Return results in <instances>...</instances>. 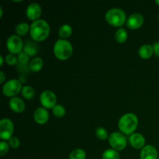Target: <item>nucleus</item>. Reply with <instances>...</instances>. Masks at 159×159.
I'll list each match as a JSON object with an SVG mask.
<instances>
[{
    "label": "nucleus",
    "mask_w": 159,
    "mask_h": 159,
    "mask_svg": "<svg viewBox=\"0 0 159 159\" xmlns=\"http://www.w3.org/2000/svg\"><path fill=\"white\" fill-rule=\"evenodd\" d=\"M51 27L44 20H38L31 23L30 34L35 42H41L46 40L50 35Z\"/></svg>",
    "instance_id": "obj_1"
},
{
    "label": "nucleus",
    "mask_w": 159,
    "mask_h": 159,
    "mask_svg": "<svg viewBox=\"0 0 159 159\" xmlns=\"http://www.w3.org/2000/svg\"><path fill=\"white\" fill-rule=\"evenodd\" d=\"M138 126V118L134 113H127L123 115L118 121V128L124 134L134 133Z\"/></svg>",
    "instance_id": "obj_2"
},
{
    "label": "nucleus",
    "mask_w": 159,
    "mask_h": 159,
    "mask_svg": "<svg viewBox=\"0 0 159 159\" xmlns=\"http://www.w3.org/2000/svg\"><path fill=\"white\" fill-rule=\"evenodd\" d=\"M53 52H54V56L58 60L66 61L72 55L73 47L71 42L68 41V40L58 39L54 43Z\"/></svg>",
    "instance_id": "obj_3"
},
{
    "label": "nucleus",
    "mask_w": 159,
    "mask_h": 159,
    "mask_svg": "<svg viewBox=\"0 0 159 159\" xmlns=\"http://www.w3.org/2000/svg\"><path fill=\"white\" fill-rule=\"evenodd\" d=\"M127 15L123 9L112 8L105 14V20L110 26L120 27L127 22Z\"/></svg>",
    "instance_id": "obj_4"
},
{
    "label": "nucleus",
    "mask_w": 159,
    "mask_h": 159,
    "mask_svg": "<svg viewBox=\"0 0 159 159\" xmlns=\"http://www.w3.org/2000/svg\"><path fill=\"white\" fill-rule=\"evenodd\" d=\"M108 141L112 148L117 152L123 151L127 147V138L121 132H113L112 134H110L109 135Z\"/></svg>",
    "instance_id": "obj_5"
},
{
    "label": "nucleus",
    "mask_w": 159,
    "mask_h": 159,
    "mask_svg": "<svg viewBox=\"0 0 159 159\" xmlns=\"http://www.w3.org/2000/svg\"><path fill=\"white\" fill-rule=\"evenodd\" d=\"M23 89L21 82L19 79H10L4 83L2 86V93L7 97H16Z\"/></svg>",
    "instance_id": "obj_6"
},
{
    "label": "nucleus",
    "mask_w": 159,
    "mask_h": 159,
    "mask_svg": "<svg viewBox=\"0 0 159 159\" xmlns=\"http://www.w3.org/2000/svg\"><path fill=\"white\" fill-rule=\"evenodd\" d=\"M14 131L13 122L9 118H3L0 120V138L2 141H9Z\"/></svg>",
    "instance_id": "obj_7"
},
{
    "label": "nucleus",
    "mask_w": 159,
    "mask_h": 159,
    "mask_svg": "<svg viewBox=\"0 0 159 159\" xmlns=\"http://www.w3.org/2000/svg\"><path fill=\"white\" fill-rule=\"evenodd\" d=\"M23 40L18 35H11L6 41V48L10 54H19L23 51Z\"/></svg>",
    "instance_id": "obj_8"
},
{
    "label": "nucleus",
    "mask_w": 159,
    "mask_h": 159,
    "mask_svg": "<svg viewBox=\"0 0 159 159\" xmlns=\"http://www.w3.org/2000/svg\"><path fill=\"white\" fill-rule=\"evenodd\" d=\"M40 102L43 108L53 109L57 105V96L54 92L44 90L40 96Z\"/></svg>",
    "instance_id": "obj_9"
},
{
    "label": "nucleus",
    "mask_w": 159,
    "mask_h": 159,
    "mask_svg": "<svg viewBox=\"0 0 159 159\" xmlns=\"http://www.w3.org/2000/svg\"><path fill=\"white\" fill-rule=\"evenodd\" d=\"M26 14L27 18L31 21L34 22L40 20L42 14V8L38 3L32 2L28 5L26 9Z\"/></svg>",
    "instance_id": "obj_10"
},
{
    "label": "nucleus",
    "mask_w": 159,
    "mask_h": 159,
    "mask_svg": "<svg viewBox=\"0 0 159 159\" xmlns=\"http://www.w3.org/2000/svg\"><path fill=\"white\" fill-rule=\"evenodd\" d=\"M144 18L142 14L135 12V13L131 14L129 16L128 18L127 19L126 24L127 26L130 30H137L139 29L144 24Z\"/></svg>",
    "instance_id": "obj_11"
},
{
    "label": "nucleus",
    "mask_w": 159,
    "mask_h": 159,
    "mask_svg": "<svg viewBox=\"0 0 159 159\" xmlns=\"http://www.w3.org/2000/svg\"><path fill=\"white\" fill-rule=\"evenodd\" d=\"M34 119L37 124L43 125L47 124L49 120V113L47 109L43 107H39L34 112Z\"/></svg>",
    "instance_id": "obj_12"
},
{
    "label": "nucleus",
    "mask_w": 159,
    "mask_h": 159,
    "mask_svg": "<svg viewBox=\"0 0 159 159\" xmlns=\"http://www.w3.org/2000/svg\"><path fill=\"white\" fill-rule=\"evenodd\" d=\"M9 106L11 110L16 113H22L23 112H24L25 109H26L24 101L21 98L17 97V96L12 97L9 99Z\"/></svg>",
    "instance_id": "obj_13"
},
{
    "label": "nucleus",
    "mask_w": 159,
    "mask_h": 159,
    "mask_svg": "<svg viewBox=\"0 0 159 159\" xmlns=\"http://www.w3.org/2000/svg\"><path fill=\"white\" fill-rule=\"evenodd\" d=\"M158 153L156 148L153 145H145L141 151L140 158L141 159H158Z\"/></svg>",
    "instance_id": "obj_14"
},
{
    "label": "nucleus",
    "mask_w": 159,
    "mask_h": 159,
    "mask_svg": "<svg viewBox=\"0 0 159 159\" xmlns=\"http://www.w3.org/2000/svg\"><path fill=\"white\" fill-rule=\"evenodd\" d=\"M129 143L134 149H142L145 144V138L141 134L134 133L129 138Z\"/></svg>",
    "instance_id": "obj_15"
},
{
    "label": "nucleus",
    "mask_w": 159,
    "mask_h": 159,
    "mask_svg": "<svg viewBox=\"0 0 159 159\" xmlns=\"http://www.w3.org/2000/svg\"><path fill=\"white\" fill-rule=\"evenodd\" d=\"M30 57H34L38 52V45L35 41H27L23 47V51Z\"/></svg>",
    "instance_id": "obj_16"
},
{
    "label": "nucleus",
    "mask_w": 159,
    "mask_h": 159,
    "mask_svg": "<svg viewBox=\"0 0 159 159\" xmlns=\"http://www.w3.org/2000/svg\"><path fill=\"white\" fill-rule=\"evenodd\" d=\"M154 49L153 46L150 44H144L140 47L138 50V54L142 59H148L153 55Z\"/></svg>",
    "instance_id": "obj_17"
},
{
    "label": "nucleus",
    "mask_w": 159,
    "mask_h": 159,
    "mask_svg": "<svg viewBox=\"0 0 159 159\" xmlns=\"http://www.w3.org/2000/svg\"><path fill=\"white\" fill-rule=\"evenodd\" d=\"M43 61L41 57H35L30 61V70L33 72H39L43 68Z\"/></svg>",
    "instance_id": "obj_18"
},
{
    "label": "nucleus",
    "mask_w": 159,
    "mask_h": 159,
    "mask_svg": "<svg viewBox=\"0 0 159 159\" xmlns=\"http://www.w3.org/2000/svg\"><path fill=\"white\" fill-rule=\"evenodd\" d=\"M72 27L69 24H63L58 30V35L61 39L67 40L72 34Z\"/></svg>",
    "instance_id": "obj_19"
},
{
    "label": "nucleus",
    "mask_w": 159,
    "mask_h": 159,
    "mask_svg": "<svg viewBox=\"0 0 159 159\" xmlns=\"http://www.w3.org/2000/svg\"><path fill=\"white\" fill-rule=\"evenodd\" d=\"M114 37L117 43H124L127 41L128 34H127V31L124 28L121 27L116 31L114 34Z\"/></svg>",
    "instance_id": "obj_20"
},
{
    "label": "nucleus",
    "mask_w": 159,
    "mask_h": 159,
    "mask_svg": "<svg viewBox=\"0 0 159 159\" xmlns=\"http://www.w3.org/2000/svg\"><path fill=\"white\" fill-rule=\"evenodd\" d=\"M30 26L27 23H20L16 25L15 30L16 35H18L19 37H23L27 34L28 32H30Z\"/></svg>",
    "instance_id": "obj_21"
},
{
    "label": "nucleus",
    "mask_w": 159,
    "mask_h": 159,
    "mask_svg": "<svg viewBox=\"0 0 159 159\" xmlns=\"http://www.w3.org/2000/svg\"><path fill=\"white\" fill-rule=\"evenodd\" d=\"M21 94L24 99H31L35 96V90L30 85H26L23 86V89L21 90Z\"/></svg>",
    "instance_id": "obj_22"
},
{
    "label": "nucleus",
    "mask_w": 159,
    "mask_h": 159,
    "mask_svg": "<svg viewBox=\"0 0 159 159\" xmlns=\"http://www.w3.org/2000/svg\"><path fill=\"white\" fill-rule=\"evenodd\" d=\"M102 159H120V156L117 151L113 148L104 151L102 155Z\"/></svg>",
    "instance_id": "obj_23"
},
{
    "label": "nucleus",
    "mask_w": 159,
    "mask_h": 159,
    "mask_svg": "<svg viewBox=\"0 0 159 159\" xmlns=\"http://www.w3.org/2000/svg\"><path fill=\"white\" fill-rule=\"evenodd\" d=\"M86 152L82 148L74 149L69 155V159H85Z\"/></svg>",
    "instance_id": "obj_24"
},
{
    "label": "nucleus",
    "mask_w": 159,
    "mask_h": 159,
    "mask_svg": "<svg viewBox=\"0 0 159 159\" xmlns=\"http://www.w3.org/2000/svg\"><path fill=\"white\" fill-rule=\"evenodd\" d=\"M65 113H66L65 108L61 104H57L52 109V113L57 118H62L65 115Z\"/></svg>",
    "instance_id": "obj_25"
},
{
    "label": "nucleus",
    "mask_w": 159,
    "mask_h": 159,
    "mask_svg": "<svg viewBox=\"0 0 159 159\" xmlns=\"http://www.w3.org/2000/svg\"><path fill=\"white\" fill-rule=\"evenodd\" d=\"M96 136L98 139L101 140V141H105V140L109 138V134L107 133V130L104 127H102L96 128Z\"/></svg>",
    "instance_id": "obj_26"
},
{
    "label": "nucleus",
    "mask_w": 159,
    "mask_h": 159,
    "mask_svg": "<svg viewBox=\"0 0 159 159\" xmlns=\"http://www.w3.org/2000/svg\"><path fill=\"white\" fill-rule=\"evenodd\" d=\"M5 60H6V63L7 65L12 66V65H17L18 64V58H17V56H16L15 54H6V57H5Z\"/></svg>",
    "instance_id": "obj_27"
},
{
    "label": "nucleus",
    "mask_w": 159,
    "mask_h": 159,
    "mask_svg": "<svg viewBox=\"0 0 159 159\" xmlns=\"http://www.w3.org/2000/svg\"><path fill=\"white\" fill-rule=\"evenodd\" d=\"M18 58V64L20 65H29L30 63V56L26 54L24 51H22L21 53L17 55Z\"/></svg>",
    "instance_id": "obj_28"
},
{
    "label": "nucleus",
    "mask_w": 159,
    "mask_h": 159,
    "mask_svg": "<svg viewBox=\"0 0 159 159\" xmlns=\"http://www.w3.org/2000/svg\"><path fill=\"white\" fill-rule=\"evenodd\" d=\"M9 143L6 142V141H1L0 142V155L4 156L5 155L8 153L9 150Z\"/></svg>",
    "instance_id": "obj_29"
},
{
    "label": "nucleus",
    "mask_w": 159,
    "mask_h": 159,
    "mask_svg": "<svg viewBox=\"0 0 159 159\" xmlns=\"http://www.w3.org/2000/svg\"><path fill=\"white\" fill-rule=\"evenodd\" d=\"M8 143H9V146L14 149L18 148L20 145V141L19 140L18 138H16V137L12 136V138L9 140V142Z\"/></svg>",
    "instance_id": "obj_30"
},
{
    "label": "nucleus",
    "mask_w": 159,
    "mask_h": 159,
    "mask_svg": "<svg viewBox=\"0 0 159 159\" xmlns=\"http://www.w3.org/2000/svg\"><path fill=\"white\" fill-rule=\"evenodd\" d=\"M17 69L20 72L23 73V74L28 73V71H30L29 68V65H20V64H17Z\"/></svg>",
    "instance_id": "obj_31"
},
{
    "label": "nucleus",
    "mask_w": 159,
    "mask_h": 159,
    "mask_svg": "<svg viewBox=\"0 0 159 159\" xmlns=\"http://www.w3.org/2000/svg\"><path fill=\"white\" fill-rule=\"evenodd\" d=\"M153 49H154V53H155V54L159 57V41L155 42V43H154Z\"/></svg>",
    "instance_id": "obj_32"
},
{
    "label": "nucleus",
    "mask_w": 159,
    "mask_h": 159,
    "mask_svg": "<svg viewBox=\"0 0 159 159\" xmlns=\"http://www.w3.org/2000/svg\"><path fill=\"white\" fill-rule=\"evenodd\" d=\"M6 81V75L2 71H0V84H3Z\"/></svg>",
    "instance_id": "obj_33"
},
{
    "label": "nucleus",
    "mask_w": 159,
    "mask_h": 159,
    "mask_svg": "<svg viewBox=\"0 0 159 159\" xmlns=\"http://www.w3.org/2000/svg\"><path fill=\"white\" fill-rule=\"evenodd\" d=\"M19 81H20L21 83H23V82H26V75L25 74H22L20 76L19 78Z\"/></svg>",
    "instance_id": "obj_34"
},
{
    "label": "nucleus",
    "mask_w": 159,
    "mask_h": 159,
    "mask_svg": "<svg viewBox=\"0 0 159 159\" xmlns=\"http://www.w3.org/2000/svg\"><path fill=\"white\" fill-rule=\"evenodd\" d=\"M6 62V60H5V57H3V55H0V66L2 67L4 63Z\"/></svg>",
    "instance_id": "obj_35"
},
{
    "label": "nucleus",
    "mask_w": 159,
    "mask_h": 159,
    "mask_svg": "<svg viewBox=\"0 0 159 159\" xmlns=\"http://www.w3.org/2000/svg\"><path fill=\"white\" fill-rule=\"evenodd\" d=\"M2 15H3V9H2V6H0V18H2Z\"/></svg>",
    "instance_id": "obj_36"
},
{
    "label": "nucleus",
    "mask_w": 159,
    "mask_h": 159,
    "mask_svg": "<svg viewBox=\"0 0 159 159\" xmlns=\"http://www.w3.org/2000/svg\"><path fill=\"white\" fill-rule=\"evenodd\" d=\"M12 2H23L22 0H19V1H15V0H12Z\"/></svg>",
    "instance_id": "obj_37"
},
{
    "label": "nucleus",
    "mask_w": 159,
    "mask_h": 159,
    "mask_svg": "<svg viewBox=\"0 0 159 159\" xmlns=\"http://www.w3.org/2000/svg\"><path fill=\"white\" fill-rule=\"evenodd\" d=\"M155 3L159 6V0H156V1H155Z\"/></svg>",
    "instance_id": "obj_38"
},
{
    "label": "nucleus",
    "mask_w": 159,
    "mask_h": 159,
    "mask_svg": "<svg viewBox=\"0 0 159 159\" xmlns=\"http://www.w3.org/2000/svg\"><path fill=\"white\" fill-rule=\"evenodd\" d=\"M158 21H159V13H158Z\"/></svg>",
    "instance_id": "obj_39"
}]
</instances>
